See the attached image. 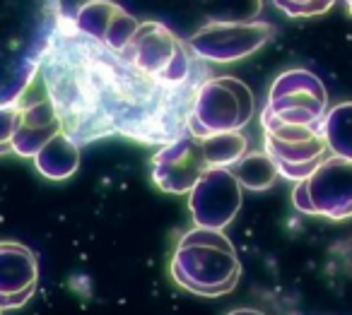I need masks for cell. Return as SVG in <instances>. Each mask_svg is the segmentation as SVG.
Wrapping results in <instances>:
<instances>
[{
  "label": "cell",
  "mask_w": 352,
  "mask_h": 315,
  "mask_svg": "<svg viewBox=\"0 0 352 315\" xmlns=\"http://www.w3.org/2000/svg\"><path fill=\"white\" fill-rule=\"evenodd\" d=\"M169 270L182 289L206 299H217L236 289L241 262L222 229L196 226L176 243Z\"/></svg>",
  "instance_id": "6da1fadb"
},
{
  "label": "cell",
  "mask_w": 352,
  "mask_h": 315,
  "mask_svg": "<svg viewBox=\"0 0 352 315\" xmlns=\"http://www.w3.org/2000/svg\"><path fill=\"white\" fill-rule=\"evenodd\" d=\"M256 111L254 92L236 78H212L196 92L186 130L196 137L244 130Z\"/></svg>",
  "instance_id": "7a4b0ae2"
},
{
  "label": "cell",
  "mask_w": 352,
  "mask_h": 315,
  "mask_svg": "<svg viewBox=\"0 0 352 315\" xmlns=\"http://www.w3.org/2000/svg\"><path fill=\"white\" fill-rule=\"evenodd\" d=\"M261 126H263V150L278 166V176L292 183L304 180L331 154L323 140L321 123L318 126L285 123L263 106Z\"/></svg>",
  "instance_id": "3957f363"
},
{
  "label": "cell",
  "mask_w": 352,
  "mask_h": 315,
  "mask_svg": "<svg viewBox=\"0 0 352 315\" xmlns=\"http://www.w3.org/2000/svg\"><path fill=\"white\" fill-rule=\"evenodd\" d=\"M292 202L309 217L352 219V159L328 154L307 178L294 183Z\"/></svg>",
  "instance_id": "277c9868"
},
{
  "label": "cell",
  "mask_w": 352,
  "mask_h": 315,
  "mask_svg": "<svg viewBox=\"0 0 352 315\" xmlns=\"http://www.w3.org/2000/svg\"><path fill=\"white\" fill-rule=\"evenodd\" d=\"M121 56L138 70L169 87L182 84L191 70L186 44L162 22H140Z\"/></svg>",
  "instance_id": "5b68a950"
},
{
  "label": "cell",
  "mask_w": 352,
  "mask_h": 315,
  "mask_svg": "<svg viewBox=\"0 0 352 315\" xmlns=\"http://www.w3.org/2000/svg\"><path fill=\"white\" fill-rule=\"evenodd\" d=\"M273 25L263 20H212L210 25L201 27L196 34L188 36L186 46L198 58L225 65L254 56L273 39Z\"/></svg>",
  "instance_id": "8992f818"
},
{
  "label": "cell",
  "mask_w": 352,
  "mask_h": 315,
  "mask_svg": "<svg viewBox=\"0 0 352 315\" xmlns=\"http://www.w3.org/2000/svg\"><path fill=\"white\" fill-rule=\"evenodd\" d=\"M265 108L285 123L318 126L328 111V92L321 80L309 70H285L270 84Z\"/></svg>",
  "instance_id": "52a82bcc"
},
{
  "label": "cell",
  "mask_w": 352,
  "mask_h": 315,
  "mask_svg": "<svg viewBox=\"0 0 352 315\" xmlns=\"http://www.w3.org/2000/svg\"><path fill=\"white\" fill-rule=\"evenodd\" d=\"M241 183L230 166H208L188 190V209L196 226L225 229L241 209Z\"/></svg>",
  "instance_id": "ba28073f"
},
{
  "label": "cell",
  "mask_w": 352,
  "mask_h": 315,
  "mask_svg": "<svg viewBox=\"0 0 352 315\" xmlns=\"http://www.w3.org/2000/svg\"><path fill=\"white\" fill-rule=\"evenodd\" d=\"M208 161L203 156L201 137L179 135L164 145L152 156V180L157 188L171 195H184L196 185V180L206 174Z\"/></svg>",
  "instance_id": "9c48e42d"
},
{
  "label": "cell",
  "mask_w": 352,
  "mask_h": 315,
  "mask_svg": "<svg viewBox=\"0 0 352 315\" xmlns=\"http://www.w3.org/2000/svg\"><path fill=\"white\" fill-rule=\"evenodd\" d=\"M138 25L140 22L113 0H87L78 8L73 20V27H78L82 34L116 54H121L128 46Z\"/></svg>",
  "instance_id": "30bf717a"
},
{
  "label": "cell",
  "mask_w": 352,
  "mask_h": 315,
  "mask_svg": "<svg viewBox=\"0 0 352 315\" xmlns=\"http://www.w3.org/2000/svg\"><path fill=\"white\" fill-rule=\"evenodd\" d=\"M39 284V262L27 246L15 241L0 243V310L25 305Z\"/></svg>",
  "instance_id": "8fae6325"
},
{
  "label": "cell",
  "mask_w": 352,
  "mask_h": 315,
  "mask_svg": "<svg viewBox=\"0 0 352 315\" xmlns=\"http://www.w3.org/2000/svg\"><path fill=\"white\" fill-rule=\"evenodd\" d=\"M60 130H63V126H60V118L49 97L30 104H25V97H22V113L15 137H12V152L32 159Z\"/></svg>",
  "instance_id": "7c38bea8"
},
{
  "label": "cell",
  "mask_w": 352,
  "mask_h": 315,
  "mask_svg": "<svg viewBox=\"0 0 352 315\" xmlns=\"http://www.w3.org/2000/svg\"><path fill=\"white\" fill-rule=\"evenodd\" d=\"M32 159H34V166L41 176L51 180H65L80 166V145L68 132L60 130Z\"/></svg>",
  "instance_id": "4fadbf2b"
},
{
  "label": "cell",
  "mask_w": 352,
  "mask_h": 315,
  "mask_svg": "<svg viewBox=\"0 0 352 315\" xmlns=\"http://www.w3.org/2000/svg\"><path fill=\"white\" fill-rule=\"evenodd\" d=\"M321 132L331 154L352 159V102L328 108L321 118Z\"/></svg>",
  "instance_id": "5bb4252c"
},
{
  "label": "cell",
  "mask_w": 352,
  "mask_h": 315,
  "mask_svg": "<svg viewBox=\"0 0 352 315\" xmlns=\"http://www.w3.org/2000/svg\"><path fill=\"white\" fill-rule=\"evenodd\" d=\"M232 174L239 178L241 188L249 190H268L278 180V166L268 156V152H246L239 161L230 166Z\"/></svg>",
  "instance_id": "9a60e30c"
},
{
  "label": "cell",
  "mask_w": 352,
  "mask_h": 315,
  "mask_svg": "<svg viewBox=\"0 0 352 315\" xmlns=\"http://www.w3.org/2000/svg\"><path fill=\"white\" fill-rule=\"evenodd\" d=\"M201 145L208 166H232L249 152V140L241 130L215 132V135L201 137Z\"/></svg>",
  "instance_id": "2e32d148"
},
{
  "label": "cell",
  "mask_w": 352,
  "mask_h": 315,
  "mask_svg": "<svg viewBox=\"0 0 352 315\" xmlns=\"http://www.w3.org/2000/svg\"><path fill=\"white\" fill-rule=\"evenodd\" d=\"M22 113V99L0 104V154L12 152V137H15L17 123Z\"/></svg>",
  "instance_id": "e0dca14e"
},
{
  "label": "cell",
  "mask_w": 352,
  "mask_h": 315,
  "mask_svg": "<svg viewBox=\"0 0 352 315\" xmlns=\"http://www.w3.org/2000/svg\"><path fill=\"white\" fill-rule=\"evenodd\" d=\"M273 3L287 17H318L336 5V0H273Z\"/></svg>",
  "instance_id": "ac0fdd59"
},
{
  "label": "cell",
  "mask_w": 352,
  "mask_h": 315,
  "mask_svg": "<svg viewBox=\"0 0 352 315\" xmlns=\"http://www.w3.org/2000/svg\"><path fill=\"white\" fill-rule=\"evenodd\" d=\"M342 3H345V5H347V10H350V15H352V0H342Z\"/></svg>",
  "instance_id": "d6986e66"
},
{
  "label": "cell",
  "mask_w": 352,
  "mask_h": 315,
  "mask_svg": "<svg viewBox=\"0 0 352 315\" xmlns=\"http://www.w3.org/2000/svg\"><path fill=\"white\" fill-rule=\"evenodd\" d=\"M0 313H3V310H0Z\"/></svg>",
  "instance_id": "ffe728a7"
}]
</instances>
